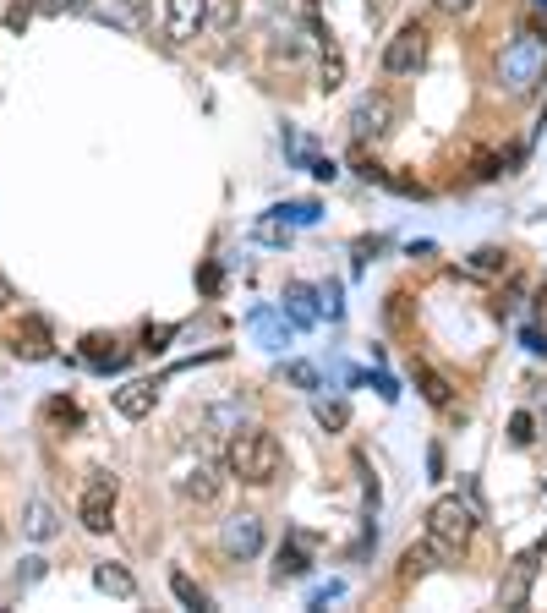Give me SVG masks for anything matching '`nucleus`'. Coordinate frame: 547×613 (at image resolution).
<instances>
[{
  "label": "nucleus",
  "mask_w": 547,
  "mask_h": 613,
  "mask_svg": "<svg viewBox=\"0 0 547 613\" xmlns=\"http://www.w3.org/2000/svg\"><path fill=\"white\" fill-rule=\"evenodd\" d=\"M225 466H230V477L247 482V488H269L279 471H285V449H279L274 433H263V427H247V433L230 438Z\"/></svg>",
  "instance_id": "nucleus-1"
},
{
  "label": "nucleus",
  "mask_w": 547,
  "mask_h": 613,
  "mask_svg": "<svg viewBox=\"0 0 547 613\" xmlns=\"http://www.w3.org/2000/svg\"><path fill=\"white\" fill-rule=\"evenodd\" d=\"M547 77V44L537 33H515V39L504 44V55H498V83L509 88V94H531Z\"/></svg>",
  "instance_id": "nucleus-2"
},
{
  "label": "nucleus",
  "mask_w": 547,
  "mask_h": 613,
  "mask_svg": "<svg viewBox=\"0 0 547 613\" xmlns=\"http://www.w3.org/2000/svg\"><path fill=\"white\" fill-rule=\"evenodd\" d=\"M427 537L444 542L449 553H460L465 542L476 537V510L465 499H455V493H449V499H438L433 510H427Z\"/></svg>",
  "instance_id": "nucleus-3"
},
{
  "label": "nucleus",
  "mask_w": 547,
  "mask_h": 613,
  "mask_svg": "<svg viewBox=\"0 0 547 613\" xmlns=\"http://www.w3.org/2000/svg\"><path fill=\"white\" fill-rule=\"evenodd\" d=\"M427 66V28L422 22H405L389 44H383V72L389 77H411Z\"/></svg>",
  "instance_id": "nucleus-4"
},
{
  "label": "nucleus",
  "mask_w": 547,
  "mask_h": 613,
  "mask_svg": "<svg viewBox=\"0 0 547 613\" xmlns=\"http://www.w3.org/2000/svg\"><path fill=\"white\" fill-rule=\"evenodd\" d=\"M219 548L230 553V559H258L263 553V520L258 515H230L225 526H219Z\"/></svg>",
  "instance_id": "nucleus-5"
},
{
  "label": "nucleus",
  "mask_w": 547,
  "mask_h": 613,
  "mask_svg": "<svg viewBox=\"0 0 547 613\" xmlns=\"http://www.w3.org/2000/svg\"><path fill=\"white\" fill-rule=\"evenodd\" d=\"M83 526L93 531V537H104L110 531V515H115V477L110 471H99V477L88 482V493H83Z\"/></svg>",
  "instance_id": "nucleus-6"
},
{
  "label": "nucleus",
  "mask_w": 547,
  "mask_h": 613,
  "mask_svg": "<svg viewBox=\"0 0 547 613\" xmlns=\"http://www.w3.org/2000/svg\"><path fill=\"white\" fill-rule=\"evenodd\" d=\"M444 559H449L444 542H433V537H427V542H411V548H405V559H400V581H422V575H433Z\"/></svg>",
  "instance_id": "nucleus-7"
},
{
  "label": "nucleus",
  "mask_w": 547,
  "mask_h": 613,
  "mask_svg": "<svg viewBox=\"0 0 547 613\" xmlns=\"http://www.w3.org/2000/svg\"><path fill=\"white\" fill-rule=\"evenodd\" d=\"M203 17H208V0H165V28H170V39H197Z\"/></svg>",
  "instance_id": "nucleus-8"
},
{
  "label": "nucleus",
  "mask_w": 547,
  "mask_h": 613,
  "mask_svg": "<svg viewBox=\"0 0 547 613\" xmlns=\"http://www.w3.org/2000/svg\"><path fill=\"white\" fill-rule=\"evenodd\" d=\"M389 121H394V104L389 99H362V104H356V110H351V132L356 137H383V132H389Z\"/></svg>",
  "instance_id": "nucleus-9"
},
{
  "label": "nucleus",
  "mask_w": 547,
  "mask_h": 613,
  "mask_svg": "<svg viewBox=\"0 0 547 613\" xmlns=\"http://www.w3.org/2000/svg\"><path fill=\"white\" fill-rule=\"evenodd\" d=\"M219 493V466L214 460H197V466L181 471V499L186 504H208Z\"/></svg>",
  "instance_id": "nucleus-10"
},
{
  "label": "nucleus",
  "mask_w": 547,
  "mask_h": 613,
  "mask_svg": "<svg viewBox=\"0 0 547 613\" xmlns=\"http://www.w3.org/2000/svg\"><path fill=\"white\" fill-rule=\"evenodd\" d=\"M154 400H159V389L148 384V378H132V384H121V389H115V411H121V416H132V422H143V416L154 411Z\"/></svg>",
  "instance_id": "nucleus-11"
},
{
  "label": "nucleus",
  "mask_w": 547,
  "mask_h": 613,
  "mask_svg": "<svg viewBox=\"0 0 547 613\" xmlns=\"http://www.w3.org/2000/svg\"><path fill=\"white\" fill-rule=\"evenodd\" d=\"M17 356H28V362H44L50 356V329H44V318H22L17 323V345H11Z\"/></svg>",
  "instance_id": "nucleus-12"
},
{
  "label": "nucleus",
  "mask_w": 547,
  "mask_h": 613,
  "mask_svg": "<svg viewBox=\"0 0 547 613\" xmlns=\"http://www.w3.org/2000/svg\"><path fill=\"white\" fill-rule=\"evenodd\" d=\"M411 378H416V389H422V400H427V406H449V400H455L449 378H444V373H433L427 362H411Z\"/></svg>",
  "instance_id": "nucleus-13"
},
{
  "label": "nucleus",
  "mask_w": 547,
  "mask_h": 613,
  "mask_svg": "<svg viewBox=\"0 0 547 613\" xmlns=\"http://www.w3.org/2000/svg\"><path fill=\"white\" fill-rule=\"evenodd\" d=\"M83 345H88V351H83L88 367H99V373H115V367H126V351H110L115 340H104V334H88Z\"/></svg>",
  "instance_id": "nucleus-14"
},
{
  "label": "nucleus",
  "mask_w": 547,
  "mask_h": 613,
  "mask_svg": "<svg viewBox=\"0 0 547 613\" xmlns=\"http://www.w3.org/2000/svg\"><path fill=\"white\" fill-rule=\"evenodd\" d=\"M93 586L110 592V597H137V581L121 570V564H99V570H93Z\"/></svg>",
  "instance_id": "nucleus-15"
},
{
  "label": "nucleus",
  "mask_w": 547,
  "mask_h": 613,
  "mask_svg": "<svg viewBox=\"0 0 547 613\" xmlns=\"http://www.w3.org/2000/svg\"><path fill=\"white\" fill-rule=\"evenodd\" d=\"M307 570H312V564H307V553H301L296 542H285V548L274 553V575H279V581H301Z\"/></svg>",
  "instance_id": "nucleus-16"
},
{
  "label": "nucleus",
  "mask_w": 547,
  "mask_h": 613,
  "mask_svg": "<svg viewBox=\"0 0 547 613\" xmlns=\"http://www.w3.org/2000/svg\"><path fill=\"white\" fill-rule=\"evenodd\" d=\"M28 537H33V542H50V537H55V510H50L44 499L28 504Z\"/></svg>",
  "instance_id": "nucleus-17"
},
{
  "label": "nucleus",
  "mask_w": 547,
  "mask_h": 613,
  "mask_svg": "<svg viewBox=\"0 0 547 613\" xmlns=\"http://www.w3.org/2000/svg\"><path fill=\"white\" fill-rule=\"evenodd\" d=\"M170 592H176V603H181V608H208L203 586H197L192 575H181V570H170Z\"/></svg>",
  "instance_id": "nucleus-18"
},
{
  "label": "nucleus",
  "mask_w": 547,
  "mask_h": 613,
  "mask_svg": "<svg viewBox=\"0 0 547 613\" xmlns=\"http://www.w3.org/2000/svg\"><path fill=\"white\" fill-rule=\"evenodd\" d=\"M531 438H537V416H531V411H515V422H509V444L526 449Z\"/></svg>",
  "instance_id": "nucleus-19"
},
{
  "label": "nucleus",
  "mask_w": 547,
  "mask_h": 613,
  "mask_svg": "<svg viewBox=\"0 0 547 613\" xmlns=\"http://www.w3.org/2000/svg\"><path fill=\"white\" fill-rule=\"evenodd\" d=\"M318 422H323V427H334V433H340V427L351 422V411H345V400H318Z\"/></svg>",
  "instance_id": "nucleus-20"
},
{
  "label": "nucleus",
  "mask_w": 547,
  "mask_h": 613,
  "mask_svg": "<svg viewBox=\"0 0 547 613\" xmlns=\"http://www.w3.org/2000/svg\"><path fill=\"white\" fill-rule=\"evenodd\" d=\"M44 416H50V422H66V427L83 422V411H77L72 400H50V406H44Z\"/></svg>",
  "instance_id": "nucleus-21"
},
{
  "label": "nucleus",
  "mask_w": 547,
  "mask_h": 613,
  "mask_svg": "<svg viewBox=\"0 0 547 613\" xmlns=\"http://www.w3.org/2000/svg\"><path fill=\"white\" fill-rule=\"evenodd\" d=\"M345 83V61H340V55H323V88H340Z\"/></svg>",
  "instance_id": "nucleus-22"
},
{
  "label": "nucleus",
  "mask_w": 547,
  "mask_h": 613,
  "mask_svg": "<svg viewBox=\"0 0 547 613\" xmlns=\"http://www.w3.org/2000/svg\"><path fill=\"white\" fill-rule=\"evenodd\" d=\"M285 296H290V307H296V318L307 323V318H312V291H307V285H290Z\"/></svg>",
  "instance_id": "nucleus-23"
},
{
  "label": "nucleus",
  "mask_w": 547,
  "mask_h": 613,
  "mask_svg": "<svg viewBox=\"0 0 547 613\" xmlns=\"http://www.w3.org/2000/svg\"><path fill=\"white\" fill-rule=\"evenodd\" d=\"M471 269H476V274H493V269H504V252H493V247H487V252H476V258H471Z\"/></svg>",
  "instance_id": "nucleus-24"
},
{
  "label": "nucleus",
  "mask_w": 547,
  "mask_h": 613,
  "mask_svg": "<svg viewBox=\"0 0 547 613\" xmlns=\"http://www.w3.org/2000/svg\"><path fill=\"white\" fill-rule=\"evenodd\" d=\"M170 334H176V329H170V323H159V329H148V334H143V340H148L143 351H165V340H170Z\"/></svg>",
  "instance_id": "nucleus-25"
},
{
  "label": "nucleus",
  "mask_w": 547,
  "mask_h": 613,
  "mask_svg": "<svg viewBox=\"0 0 547 613\" xmlns=\"http://www.w3.org/2000/svg\"><path fill=\"white\" fill-rule=\"evenodd\" d=\"M537 323H542V329H547V291L537 296Z\"/></svg>",
  "instance_id": "nucleus-26"
},
{
  "label": "nucleus",
  "mask_w": 547,
  "mask_h": 613,
  "mask_svg": "<svg viewBox=\"0 0 547 613\" xmlns=\"http://www.w3.org/2000/svg\"><path fill=\"white\" fill-rule=\"evenodd\" d=\"M121 6H126V11H143V6H148V0H121Z\"/></svg>",
  "instance_id": "nucleus-27"
},
{
  "label": "nucleus",
  "mask_w": 547,
  "mask_h": 613,
  "mask_svg": "<svg viewBox=\"0 0 547 613\" xmlns=\"http://www.w3.org/2000/svg\"><path fill=\"white\" fill-rule=\"evenodd\" d=\"M444 6H449V11H455V6H471V0H444Z\"/></svg>",
  "instance_id": "nucleus-28"
},
{
  "label": "nucleus",
  "mask_w": 547,
  "mask_h": 613,
  "mask_svg": "<svg viewBox=\"0 0 547 613\" xmlns=\"http://www.w3.org/2000/svg\"><path fill=\"white\" fill-rule=\"evenodd\" d=\"M542 433H547V411H542Z\"/></svg>",
  "instance_id": "nucleus-29"
},
{
  "label": "nucleus",
  "mask_w": 547,
  "mask_h": 613,
  "mask_svg": "<svg viewBox=\"0 0 547 613\" xmlns=\"http://www.w3.org/2000/svg\"><path fill=\"white\" fill-rule=\"evenodd\" d=\"M0 307H6V296H0Z\"/></svg>",
  "instance_id": "nucleus-30"
}]
</instances>
